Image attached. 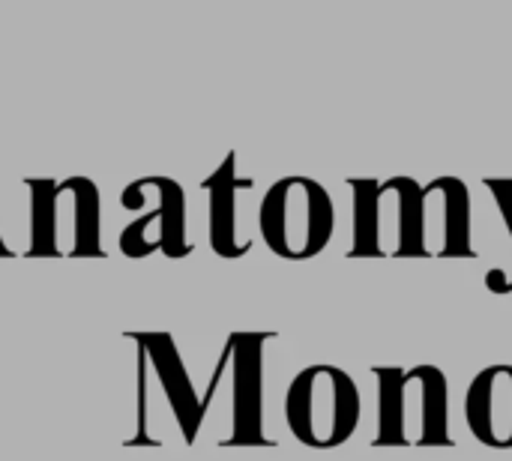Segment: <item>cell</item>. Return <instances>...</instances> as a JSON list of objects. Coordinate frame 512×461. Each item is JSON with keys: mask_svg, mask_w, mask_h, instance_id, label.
I'll use <instances>...</instances> for the list:
<instances>
[{"mask_svg": "<svg viewBox=\"0 0 512 461\" xmlns=\"http://www.w3.org/2000/svg\"><path fill=\"white\" fill-rule=\"evenodd\" d=\"M423 249L426 258H474L471 192L459 177H435L423 186Z\"/></svg>", "mask_w": 512, "mask_h": 461, "instance_id": "8", "label": "cell"}, {"mask_svg": "<svg viewBox=\"0 0 512 461\" xmlns=\"http://www.w3.org/2000/svg\"><path fill=\"white\" fill-rule=\"evenodd\" d=\"M258 231L267 249L282 261L318 258L336 231V207L327 186L312 177L276 180L261 198Z\"/></svg>", "mask_w": 512, "mask_h": 461, "instance_id": "5", "label": "cell"}, {"mask_svg": "<svg viewBox=\"0 0 512 461\" xmlns=\"http://www.w3.org/2000/svg\"><path fill=\"white\" fill-rule=\"evenodd\" d=\"M363 399L357 381L333 366L315 363L294 375L285 393L288 432L312 450H336L348 444L360 426Z\"/></svg>", "mask_w": 512, "mask_h": 461, "instance_id": "4", "label": "cell"}, {"mask_svg": "<svg viewBox=\"0 0 512 461\" xmlns=\"http://www.w3.org/2000/svg\"><path fill=\"white\" fill-rule=\"evenodd\" d=\"M276 333H234L231 345V435L228 447L270 444L264 435V345Z\"/></svg>", "mask_w": 512, "mask_h": 461, "instance_id": "6", "label": "cell"}, {"mask_svg": "<svg viewBox=\"0 0 512 461\" xmlns=\"http://www.w3.org/2000/svg\"><path fill=\"white\" fill-rule=\"evenodd\" d=\"M147 192L156 198V207L138 216L123 234L120 249L126 258H147L153 252H165L168 258L192 255V243L186 240V192L171 177H144Z\"/></svg>", "mask_w": 512, "mask_h": 461, "instance_id": "7", "label": "cell"}, {"mask_svg": "<svg viewBox=\"0 0 512 461\" xmlns=\"http://www.w3.org/2000/svg\"><path fill=\"white\" fill-rule=\"evenodd\" d=\"M378 435L375 447H450V384L447 375L420 363L414 369L375 366Z\"/></svg>", "mask_w": 512, "mask_h": 461, "instance_id": "1", "label": "cell"}, {"mask_svg": "<svg viewBox=\"0 0 512 461\" xmlns=\"http://www.w3.org/2000/svg\"><path fill=\"white\" fill-rule=\"evenodd\" d=\"M354 246L351 258H426L423 186L414 177H354Z\"/></svg>", "mask_w": 512, "mask_h": 461, "instance_id": "2", "label": "cell"}, {"mask_svg": "<svg viewBox=\"0 0 512 461\" xmlns=\"http://www.w3.org/2000/svg\"><path fill=\"white\" fill-rule=\"evenodd\" d=\"M0 255H12V249H9V246L3 243V237H0Z\"/></svg>", "mask_w": 512, "mask_h": 461, "instance_id": "12", "label": "cell"}, {"mask_svg": "<svg viewBox=\"0 0 512 461\" xmlns=\"http://www.w3.org/2000/svg\"><path fill=\"white\" fill-rule=\"evenodd\" d=\"M486 189L495 195V201H498V210H501V216H504V222H507V231H510L512 237V180H498V177H486Z\"/></svg>", "mask_w": 512, "mask_h": 461, "instance_id": "11", "label": "cell"}, {"mask_svg": "<svg viewBox=\"0 0 512 461\" xmlns=\"http://www.w3.org/2000/svg\"><path fill=\"white\" fill-rule=\"evenodd\" d=\"M465 423L489 450H512V366H486L468 387Z\"/></svg>", "mask_w": 512, "mask_h": 461, "instance_id": "9", "label": "cell"}, {"mask_svg": "<svg viewBox=\"0 0 512 461\" xmlns=\"http://www.w3.org/2000/svg\"><path fill=\"white\" fill-rule=\"evenodd\" d=\"M30 258H102L99 189L87 177L27 180Z\"/></svg>", "mask_w": 512, "mask_h": 461, "instance_id": "3", "label": "cell"}, {"mask_svg": "<svg viewBox=\"0 0 512 461\" xmlns=\"http://www.w3.org/2000/svg\"><path fill=\"white\" fill-rule=\"evenodd\" d=\"M210 192V246L219 258L237 261L252 252V240L240 234V195L255 189L252 177L237 174V153H228L225 162L201 183Z\"/></svg>", "mask_w": 512, "mask_h": 461, "instance_id": "10", "label": "cell"}]
</instances>
